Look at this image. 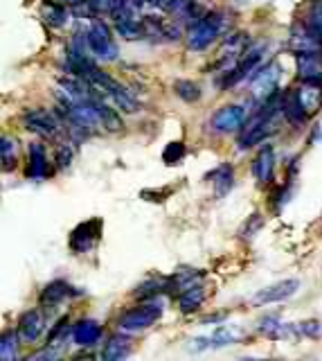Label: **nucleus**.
<instances>
[{
	"mask_svg": "<svg viewBox=\"0 0 322 361\" xmlns=\"http://www.w3.org/2000/svg\"><path fill=\"white\" fill-rule=\"evenodd\" d=\"M83 37H86V44H88L90 52L98 59H102V61L117 59V46H115V41L111 37L109 25H106L104 20L95 18L93 23H90V27L86 29Z\"/></svg>",
	"mask_w": 322,
	"mask_h": 361,
	"instance_id": "obj_1",
	"label": "nucleus"
},
{
	"mask_svg": "<svg viewBox=\"0 0 322 361\" xmlns=\"http://www.w3.org/2000/svg\"><path fill=\"white\" fill-rule=\"evenodd\" d=\"M219 34H221V16L219 14H206L189 27L187 48L189 50H206L214 44V41H217Z\"/></svg>",
	"mask_w": 322,
	"mask_h": 361,
	"instance_id": "obj_2",
	"label": "nucleus"
},
{
	"mask_svg": "<svg viewBox=\"0 0 322 361\" xmlns=\"http://www.w3.org/2000/svg\"><path fill=\"white\" fill-rule=\"evenodd\" d=\"M160 316H163V305L158 301H149L140 307H135V310L126 312L120 318V327L124 332H140V330H147V327H152Z\"/></svg>",
	"mask_w": 322,
	"mask_h": 361,
	"instance_id": "obj_3",
	"label": "nucleus"
},
{
	"mask_svg": "<svg viewBox=\"0 0 322 361\" xmlns=\"http://www.w3.org/2000/svg\"><path fill=\"white\" fill-rule=\"evenodd\" d=\"M280 77H282V68L277 61H271L262 70H257L253 77V98L262 104L268 98H273L277 93V86H280Z\"/></svg>",
	"mask_w": 322,
	"mask_h": 361,
	"instance_id": "obj_4",
	"label": "nucleus"
},
{
	"mask_svg": "<svg viewBox=\"0 0 322 361\" xmlns=\"http://www.w3.org/2000/svg\"><path fill=\"white\" fill-rule=\"evenodd\" d=\"M300 289V280L297 278H286L280 280L266 289H260L253 296V305L255 307H264V305H273V303H284L288 298H293Z\"/></svg>",
	"mask_w": 322,
	"mask_h": 361,
	"instance_id": "obj_5",
	"label": "nucleus"
},
{
	"mask_svg": "<svg viewBox=\"0 0 322 361\" xmlns=\"http://www.w3.org/2000/svg\"><path fill=\"white\" fill-rule=\"evenodd\" d=\"M23 124L25 129L36 133L41 138H55L59 133V122L55 118V113H50L46 109H32L23 113Z\"/></svg>",
	"mask_w": 322,
	"mask_h": 361,
	"instance_id": "obj_6",
	"label": "nucleus"
},
{
	"mask_svg": "<svg viewBox=\"0 0 322 361\" xmlns=\"http://www.w3.org/2000/svg\"><path fill=\"white\" fill-rule=\"evenodd\" d=\"M246 122V109L239 104H228L221 106V109L212 115V129L219 133H234L239 131Z\"/></svg>",
	"mask_w": 322,
	"mask_h": 361,
	"instance_id": "obj_7",
	"label": "nucleus"
},
{
	"mask_svg": "<svg viewBox=\"0 0 322 361\" xmlns=\"http://www.w3.org/2000/svg\"><path fill=\"white\" fill-rule=\"evenodd\" d=\"M100 230H102V221L100 219H93V221H86V224H79L77 228L72 230V235H70V249L74 253L90 251L93 244L98 242V237H100Z\"/></svg>",
	"mask_w": 322,
	"mask_h": 361,
	"instance_id": "obj_8",
	"label": "nucleus"
},
{
	"mask_svg": "<svg viewBox=\"0 0 322 361\" xmlns=\"http://www.w3.org/2000/svg\"><path fill=\"white\" fill-rule=\"evenodd\" d=\"M291 50L295 55H318L322 57V41L311 32L307 25L304 27H295L291 32Z\"/></svg>",
	"mask_w": 322,
	"mask_h": 361,
	"instance_id": "obj_9",
	"label": "nucleus"
},
{
	"mask_svg": "<svg viewBox=\"0 0 322 361\" xmlns=\"http://www.w3.org/2000/svg\"><path fill=\"white\" fill-rule=\"evenodd\" d=\"M43 330H46V318H43L41 312H25L23 316H20L18 321V334L23 341L27 343H34L36 339L43 334Z\"/></svg>",
	"mask_w": 322,
	"mask_h": 361,
	"instance_id": "obj_10",
	"label": "nucleus"
},
{
	"mask_svg": "<svg viewBox=\"0 0 322 361\" xmlns=\"http://www.w3.org/2000/svg\"><path fill=\"white\" fill-rule=\"evenodd\" d=\"M72 339L81 348H93L102 339V325L93 318H83L72 327Z\"/></svg>",
	"mask_w": 322,
	"mask_h": 361,
	"instance_id": "obj_11",
	"label": "nucleus"
},
{
	"mask_svg": "<svg viewBox=\"0 0 322 361\" xmlns=\"http://www.w3.org/2000/svg\"><path fill=\"white\" fill-rule=\"evenodd\" d=\"M297 77L302 84L322 86V59L318 55H297Z\"/></svg>",
	"mask_w": 322,
	"mask_h": 361,
	"instance_id": "obj_12",
	"label": "nucleus"
},
{
	"mask_svg": "<svg viewBox=\"0 0 322 361\" xmlns=\"http://www.w3.org/2000/svg\"><path fill=\"white\" fill-rule=\"evenodd\" d=\"M260 61H262V48H255V50H250V52H246V55L239 59L237 66H234V68L228 72L225 86H234V84H239L241 79H246V77H248V72H253Z\"/></svg>",
	"mask_w": 322,
	"mask_h": 361,
	"instance_id": "obj_13",
	"label": "nucleus"
},
{
	"mask_svg": "<svg viewBox=\"0 0 322 361\" xmlns=\"http://www.w3.org/2000/svg\"><path fill=\"white\" fill-rule=\"evenodd\" d=\"M273 169H275V152L271 145H266L264 150L260 152V156L255 158V165H253V172L257 176L260 183H268L273 178Z\"/></svg>",
	"mask_w": 322,
	"mask_h": 361,
	"instance_id": "obj_14",
	"label": "nucleus"
},
{
	"mask_svg": "<svg viewBox=\"0 0 322 361\" xmlns=\"http://www.w3.org/2000/svg\"><path fill=\"white\" fill-rule=\"evenodd\" d=\"M29 176L34 180L48 176V154L41 143L29 145Z\"/></svg>",
	"mask_w": 322,
	"mask_h": 361,
	"instance_id": "obj_15",
	"label": "nucleus"
},
{
	"mask_svg": "<svg viewBox=\"0 0 322 361\" xmlns=\"http://www.w3.org/2000/svg\"><path fill=\"white\" fill-rule=\"evenodd\" d=\"M74 294H77V291H74L66 280H55V282H50V284L46 287V289H43V294H41V303H43V305L55 307V305H59L61 301H66L68 296H74Z\"/></svg>",
	"mask_w": 322,
	"mask_h": 361,
	"instance_id": "obj_16",
	"label": "nucleus"
},
{
	"mask_svg": "<svg viewBox=\"0 0 322 361\" xmlns=\"http://www.w3.org/2000/svg\"><path fill=\"white\" fill-rule=\"evenodd\" d=\"M203 301H206V291H203L201 284H189L178 294V307H180V312H185V314L196 312L203 305Z\"/></svg>",
	"mask_w": 322,
	"mask_h": 361,
	"instance_id": "obj_17",
	"label": "nucleus"
},
{
	"mask_svg": "<svg viewBox=\"0 0 322 361\" xmlns=\"http://www.w3.org/2000/svg\"><path fill=\"white\" fill-rule=\"evenodd\" d=\"M93 106H95V111H98V118H100V124L104 126L106 131H122V118H120V113H117L115 109H111L109 104H104L102 100L98 98H90Z\"/></svg>",
	"mask_w": 322,
	"mask_h": 361,
	"instance_id": "obj_18",
	"label": "nucleus"
},
{
	"mask_svg": "<svg viewBox=\"0 0 322 361\" xmlns=\"http://www.w3.org/2000/svg\"><path fill=\"white\" fill-rule=\"evenodd\" d=\"M295 93H297V100H300V104H302V109L307 111V115H314L320 109L322 88L318 86V84H302Z\"/></svg>",
	"mask_w": 322,
	"mask_h": 361,
	"instance_id": "obj_19",
	"label": "nucleus"
},
{
	"mask_svg": "<svg viewBox=\"0 0 322 361\" xmlns=\"http://www.w3.org/2000/svg\"><path fill=\"white\" fill-rule=\"evenodd\" d=\"M212 176V185H214V195L219 199H223L225 195H230V190L234 185V172H232V165L223 163L219 165L214 172L210 174Z\"/></svg>",
	"mask_w": 322,
	"mask_h": 361,
	"instance_id": "obj_20",
	"label": "nucleus"
},
{
	"mask_svg": "<svg viewBox=\"0 0 322 361\" xmlns=\"http://www.w3.org/2000/svg\"><path fill=\"white\" fill-rule=\"evenodd\" d=\"M115 18V29L117 34L128 39V41H135V39H142L145 37V27L140 25V16H113Z\"/></svg>",
	"mask_w": 322,
	"mask_h": 361,
	"instance_id": "obj_21",
	"label": "nucleus"
},
{
	"mask_svg": "<svg viewBox=\"0 0 322 361\" xmlns=\"http://www.w3.org/2000/svg\"><path fill=\"white\" fill-rule=\"evenodd\" d=\"M282 113L291 124H304L309 118L307 111L302 109V104L297 100V93H288L286 98H282Z\"/></svg>",
	"mask_w": 322,
	"mask_h": 361,
	"instance_id": "obj_22",
	"label": "nucleus"
},
{
	"mask_svg": "<svg viewBox=\"0 0 322 361\" xmlns=\"http://www.w3.org/2000/svg\"><path fill=\"white\" fill-rule=\"evenodd\" d=\"M128 353H131V341H128L126 336H111L109 343L104 346V353H102V359L104 361H120L124 359Z\"/></svg>",
	"mask_w": 322,
	"mask_h": 361,
	"instance_id": "obj_23",
	"label": "nucleus"
},
{
	"mask_svg": "<svg viewBox=\"0 0 322 361\" xmlns=\"http://www.w3.org/2000/svg\"><path fill=\"white\" fill-rule=\"evenodd\" d=\"M260 332L266 334L268 339H286L295 332L293 325H284L277 316H266L260 323Z\"/></svg>",
	"mask_w": 322,
	"mask_h": 361,
	"instance_id": "obj_24",
	"label": "nucleus"
},
{
	"mask_svg": "<svg viewBox=\"0 0 322 361\" xmlns=\"http://www.w3.org/2000/svg\"><path fill=\"white\" fill-rule=\"evenodd\" d=\"M109 95L113 98V102H115L117 109H122L124 113H137V109H140V106H137V102H135L133 95L128 93L124 86H120V84H117V81H113V84H111Z\"/></svg>",
	"mask_w": 322,
	"mask_h": 361,
	"instance_id": "obj_25",
	"label": "nucleus"
},
{
	"mask_svg": "<svg viewBox=\"0 0 322 361\" xmlns=\"http://www.w3.org/2000/svg\"><path fill=\"white\" fill-rule=\"evenodd\" d=\"M239 339H241V330H239V327H234V325H221L212 334V348L232 346V343H237Z\"/></svg>",
	"mask_w": 322,
	"mask_h": 361,
	"instance_id": "obj_26",
	"label": "nucleus"
},
{
	"mask_svg": "<svg viewBox=\"0 0 322 361\" xmlns=\"http://www.w3.org/2000/svg\"><path fill=\"white\" fill-rule=\"evenodd\" d=\"M165 289H171V278H152L137 287L135 296L137 298H156V296L163 294Z\"/></svg>",
	"mask_w": 322,
	"mask_h": 361,
	"instance_id": "obj_27",
	"label": "nucleus"
},
{
	"mask_svg": "<svg viewBox=\"0 0 322 361\" xmlns=\"http://www.w3.org/2000/svg\"><path fill=\"white\" fill-rule=\"evenodd\" d=\"M18 357V334L14 330H5L0 336V359L14 361Z\"/></svg>",
	"mask_w": 322,
	"mask_h": 361,
	"instance_id": "obj_28",
	"label": "nucleus"
},
{
	"mask_svg": "<svg viewBox=\"0 0 322 361\" xmlns=\"http://www.w3.org/2000/svg\"><path fill=\"white\" fill-rule=\"evenodd\" d=\"M174 91L180 100H185V102H199L201 100V86L194 81H189V79H176L174 81Z\"/></svg>",
	"mask_w": 322,
	"mask_h": 361,
	"instance_id": "obj_29",
	"label": "nucleus"
},
{
	"mask_svg": "<svg viewBox=\"0 0 322 361\" xmlns=\"http://www.w3.org/2000/svg\"><path fill=\"white\" fill-rule=\"evenodd\" d=\"M43 18H46L52 27H61V25H66L68 12H66V7H63V5L46 3V5H43Z\"/></svg>",
	"mask_w": 322,
	"mask_h": 361,
	"instance_id": "obj_30",
	"label": "nucleus"
},
{
	"mask_svg": "<svg viewBox=\"0 0 322 361\" xmlns=\"http://www.w3.org/2000/svg\"><path fill=\"white\" fill-rule=\"evenodd\" d=\"M304 25L322 41V0H314V3H311Z\"/></svg>",
	"mask_w": 322,
	"mask_h": 361,
	"instance_id": "obj_31",
	"label": "nucleus"
},
{
	"mask_svg": "<svg viewBox=\"0 0 322 361\" xmlns=\"http://www.w3.org/2000/svg\"><path fill=\"white\" fill-rule=\"evenodd\" d=\"M16 150H18L16 138L5 136L3 140H0V154H3V167L5 169H12V163H16Z\"/></svg>",
	"mask_w": 322,
	"mask_h": 361,
	"instance_id": "obj_32",
	"label": "nucleus"
},
{
	"mask_svg": "<svg viewBox=\"0 0 322 361\" xmlns=\"http://www.w3.org/2000/svg\"><path fill=\"white\" fill-rule=\"evenodd\" d=\"M182 156H185V145H182L180 140H176V143H169V145L165 147L163 161H165L167 165H176V163L182 161Z\"/></svg>",
	"mask_w": 322,
	"mask_h": 361,
	"instance_id": "obj_33",
	"label": "nucleus"
},
{
	"mask_svg": "<svg viewBox=\"0 0 322 361\" xmlns=\"http://www.w3.org/2000/svg\"><path fill=\"white\" fill-rule=\"evenodd\" d=\"M295 327V332L297 334H302V336H309V339H320L322 336V323L320 321H302V323H297L293 325Z\"/></svg>",
	"mask_w": 322,
	"mask_h": 361,
	"instance_id": "obj_34",
	"label": "nucleus"
},
{
	"mask_svg": "<svg viewBox=\"0 0 322 361\" xmlns=\"http://www.w3.org/2000/svg\"><path fill=\"white\" fill-rule=\"evenodd\" d=\"M262 226H264V219H262L260 212H255V215H250L248 221L243 224V228H241L239 235H241L243 239H253V237L257 235V230H260Z\"/></svg>",
	"mask_w": 322,
	"mask_h": 361,
	"instance_id": "obj_35",
	"label": "nucleus"
},
{
	"mask_svg": "<svg viewBox=\"0 0 322 361\" xmlns=\"http://www.w3.org/2000/svg\"><path fill=\"white\" fill-rule=\"evenodd\" d=\"M122 0H88V5L95 9V12H115L117 7H120Z\"/></svg>",
	"mask_w": 322,
	"mask_h": 361,
	"instance_id": "obj_36",
	"label": "nucleus"
},
{
	"mask_svg": "<svg viewBox=\"0 0 322 361\" xmlns=\"http://www.w3.org/2000/svg\"><path fill=\"white\" fill-rule=\"evenodd\" d=\"M72 163V147L70 145H59V150H57V165L61 169H66L70 167Z\"/></svg>",
	"mask_w": 322,
	"mask_h": 361,
	"instance_id": "obj_37",
	"label": "nucleus"
},
{
	"mask_svg": "<svg viewBox=\"0 0 322 361\" xmlns=\"http://www.w3.org/2000/svg\"><path fill=\"white\" fill-rule=\"evenodd\" d=\"M212 348V336H196V339H192L187 350L189 353H203V350H210Z\"/></svg>",
	"mask_w": 322,
	"mask_h": 361,
	"instance_id": "obj_38",
	"label": "nucleus"
},
{
	"mask_svg": "<svg viewBox=\"0 0 322 361\" xmlns=\"http://www.w3.org/2000/svg\"><path fill=\"white\" fill-rule=\"evenodd\" d=\"M83 3H86V0H63V5H68V7H79Z\"/></svg>",
	"mask_w": 322,
	"mask_h": 361,
	"instance_id": "obj_39",
	"label": "nucleus"
},
{
	"mask_svg": "<svg viewBox=\"0 0 322 361\" xmlns=\"http://www.w3.org/2000/svg\"><path fill=\"white\" fill-rule=\"evenodd\" d=\"M237 5H246V3H257V0H234Z\"/></svg>",
	"mask_w": 322,
	"mask_h": 361,
	"instance_id": "obj_40",
	"label": "nucleus"
}]
</instances>
